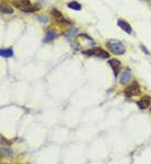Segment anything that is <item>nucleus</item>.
<instances>
[{
    "label": "nucleus",
    "instance_id": "17",
    "mask_svg": "<svg viewBox=\"0 0 151 164\" xmlns=\"http://www.w3.org/2000/svg\"><path fill=\"white\" fill-rule=\"evenodd\" d=\"M76 31H77V30H76V29H74V28H71V30H70V31H69V32L67 33V38H70V36H71V34H72V33H74V32H76Z\"/></svg>",
    "mask_w": 151,
    "mask_h": 164
},
{
    "label": "nucleus",
    "instance_id": "11",
    "mask_svg": "<svg viewBox=\"0 0 151 164\" xmlns=\"http://www.w3.org/2000/svg\"><path fill=\"white\" fill-rule=\"evenodd\" d=\"M0 55L2 57H11L13 56V50L12 48H5L0 51Z\"/></svg>",
    "mask_w": 151,
    "mask_h": 164
},
{
    "label": "nucleus",
    "instance_id": "9",
    "mask_svg": "<svg viewBox=\"0 0 151 164\" xmlns=\"http://www.w3.org/2000/svg\"><path fill=\"white\" fill-rule=\"evenodd\" d=\"M92 52H93V55H96V56L101 57V59H109V53L100 48H93Z\"/></svg>",
    "mask_w": 151,
    "mask_h": 164
},
{
    "label": "nucleus",
    "instance_id": "4",
    "mask_svg": "<svg viewBox=\"0 0 151 164\" xmlns=\"http://www.w3.org/2000/svg\"><path fill=\"white\" fill-rule=\"evenodd\" d=\"M150 105H151V98L148 95L142 96L140 99L137 101V106L140 108V109H147Z\"/></svg>",
    "mask_w": 151,
    "mask_h": 164
},
{
    "label": "nucleus",
    "instance_id": "16",
    "mask_svg": "<svg viewBox=\"0 0 151 164\" xmlns=\"http://www.w3.org/2000/svg\"><path fill=\"white\" fill-rule=\"evenodd\" d=\"M140 48H141V50H142L143 52H145V53L147 54V55H149V54H150V52L148 51V48H147L145 45H142V44H141V45H140Z\"/></svg>",
    "mask_w": 151,
    "mask_h": 164
},
{
    "label": "nucleus",
    "instance_id": "2",
    "mask_svg": "<svg viewBox=\"0 0 151 164\" xmlns=\"http://www.w3.org/2000/svg\"><path fill=\"white\" fill-rule=\"evenodd\" d=\"M139 94H140V87L137 83H133L125 89V96L127 97H134Z\"/></svg>",
    "mask_w": 151,
    "mask_h": 164
},
{
    "label": "nucleus",
    "instance_id": "5",
    "mask_svg": "<svg viewBox=\"0 0 151 164\" xmlns=\"http://www.w3.org/2000/svg\"><path fill=\"white\" fill-rule=\"evenodd\" d=\"M12 5H13L16 8L23 11L24 9L31 7V1H30V0H16V1L12 2Z\"/></svg>",
    "mask_w": 151,
    "mask_h": 164
},
{
    "label": "nucleus",
    "instance_id": "3",
    "mask_svg": "<svg viewBox=\"0 0 151 164\" xmlns=\"http://www.w3.org/2000/svg\"><path fill=\"white\" fill-rule=\"evenodd\" d=\"M52 14H53L54 19H55V21L57 22V23H60V24H63V25H64V24L71 23V22L68 21L66 18H64V16H63L57 9H53V10H52Z\"/></svg>",
    "mask_w": 151,
    "mask_h": 164
},
{
    "label": "nucleus",
    "instance_id": "8",
    "mask_svg": "<svg viewBox=\"0 0 151 164\" xmlns=\"http://www.w3.org/2000/svg\"><path fill=\"white\" fill-rule=\"evenodd\" d=\"M109 64L111 65V67L113 68V72H114V75L117 76L119 72V68H120V62L118 59H110Z\"/></svg>",
    "mask_w": 151,
    "mask_h": 164
},
{
    "label": "nucleus",
    "instance_id": "12",
    "mask_svg": "<svg viewBox=\"0 0 151 164\" xmlns=\"http://www.w3.org/2000/svg\"><path fill=\"white\" fill-rule=\"evenodd\" d=\"M68 7L72 10H76V11H79L81 10V5L77 1H71V2L68 3Z\"/></svg>",
    "mask_w": 151,
    "mask_h": 164
},
{
    "label": "nucleus",
    "instance_id": "1",
    "mask_svg": "<svg viewBox=\"0 0 151 164\" xmlns=\"http://www.w3.org/2000/svg\"><path fill=\"white\" fill-rule=\"evenodd\" d=\"M106 45L109 46L110 50L114 54H116V55H123V54L125 53V51H126L125 45L123 44L122 41L114 40V39L107 41V42H106Z\"/></svg>",
    "mask_w": 151,
    "mask_h": 164
},
{
    "label": "nucleus",
    "instance_id": "10",
    "mask_svg": "<svg viewBox=\"0 0 151 164\" xmlns=\"http://www.w3.org/2000/svg\"><path fill=\"white\" fill-rule=\"evenodd\" d=\"M56 36H57L56 31H54V30H49V31H47L45 38H44V40L43 41H44V42H50V41H53Z\"/></svg>",
    "mask_w": 151,
    "mask_h": 164
},
{
    "label": "nucleus",
    "instance_id": "7",
    "mask_svg": "<svg viewBox=\"0 0 151 164\" xmlns=\"http://www.w3.org/2000/svg\"><path fill=\"white\" fill-rule=\"evenodd\" d=\"M130 79H131V72H130V70H125L119 77V82H120V84H126Z\"/></svg>",
    "mask_w": 151,
    "mask_h": 164
},
{
    "label": "nucleus",
    "instance_id": "6",
    "mask_svg": "<svg viewBox=\"0 0 151 164\" xmlns=\"http://www.w3.org/2000/svg\"><path fill=\"white\" fill-rule=\"evenodd\" d=\"M117 24H118V27L120 28L123 31H125V32L128 33V34H131V33H133V29H131V27L129 25V23H128V22L119 19L118 21H117Z\"/></svg>",
    "mask_w": 151,
    "mask_h": 164
},
{
    "label": "nucleus",
    "instance_id": "14",
    "mask_svg": "<svg viewBox=\"0 0 151 164\" xmlns=\"http://www.w3.org/2000/svg\"><path fill=\"white\" fill-rule=\"evenodd\" d=\"M1 12H2V13H9V14H11V13H13V9L2 8V9H1Z\"/></svg>",
    "mask_w": 151,
    "mask_h": 164
},
{
    "label": "nucleus",
    "instance_id": "15",
    "mask_svg": "<svg viewBox=\"0 0 151 164\" xmlns=\"http://www.w3.org/2000/svg\"><path fill=\"white\" fill-rule=\"evenodd\" d=\"M36 18L38 21L43 22V23H46V22L48 21V18H46V17H44V16H38V17H36Z\"/></svg>",
    "mask_w": 151,
    "mask_h": 164
},
{
    "label": "nucleus",
    "instance_id": "13",
    "mask_svg": "<svg viewBox=\"0 0 151 164\" xmlns=\"http://www.w3.org/2000/svg\"><path fill=\"white\" fill-rule=\"evenodd\" d=\"M36 10H40V8H37V7H29V8L24 9V12H34Z\"/></svg>",
    "mask_w": 151,
    "mask_h": 164
}]
</instances>
